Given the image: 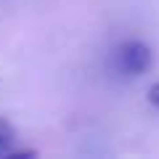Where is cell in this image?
I'll return each instance as SVG.
<instances>
[{
    "label": "cell",
    "instance_id": "1",
    "mask_svg": "<svg viewBox=\"0 0 159 159\" xmlns=\"http://www.w3.org/2000/svg\"><path fill=\"white\" fill-rule=\"evenodd\" d=\"M111 72L117 77H141L151 69L154 64V51L143 40H125L111 51Z\"/></svg>",
    "mask_w": 159,
    "mask_h": 159
},
{
    "label": "cell",
    "instance_id": "2",
    "mask_svg": "<svg viewBox=\"0 0 159 159\" xmlns=\"http://www.w3.org/2000/svg\"><path fill=\"white\" fill-rule=\"evenodd\" d=\"M13 138H16V130H13V125L8 122V119L0 117V154L8 151V146L13 143Z\"/></svg>",
    "mask_w": 159,
    "mask_h": 159
},
{
    "label": "cell",
    "instance_id": "3",
    "mask_svg": "<svg viewBox=\"0 0 159 159\" xmlns=\"http://www.w3.org/2000/svg\"><path fill=\"white\" fill-rule=\"evenodd\" d=\"M148 103L159 109V82H154V85L148 88Z\"/></svg>",
    "mask_w": 159,
    "mask_h": 159
}]
</instances>
